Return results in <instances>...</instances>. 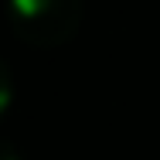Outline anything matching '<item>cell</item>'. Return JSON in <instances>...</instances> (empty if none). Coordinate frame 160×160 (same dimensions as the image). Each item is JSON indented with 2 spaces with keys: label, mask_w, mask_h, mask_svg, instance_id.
Listing matches in <instances>:
<instances>
[{
  "label": "cell",
  "mask_w": 160,
  "mask_h": 160,
  "mask_svg": "<svg viewBox=\"0 0 160 160\" xmlns=\"http://www.w3.org/2000/svg\"><path fill=\"white\" fill-rule=\"evenodd\" d=\"M14 31L34 48L65 44L82 24V0H10Z\"/></svg>",
  "instance_id": "cell-1"
},
{
  "label": "cell",
  "mask_w": 160,
  "mask_h": 160,
  "mask_svg": "<svg viewBox=\"0 0 160 160\" xmlns=\"http://www.w3.org/2000/svg\"><path fill=\"white\" fill-rule=\"evenodd\" d=\"M7 102H10V68H7V62L0 58V112H3Z\"/></svg>",
  "instance_id": "cell-2"
},
{
  "label": "cell",
  "mask_w": 160,
  "mask_h": 160,
  "mask_svg": "<svg viewBox=\"0 0 160 160\" xmlns=\"http://www.w3.org/2000/svg\"><path fill=\"white\" fill-rule=\"evenodd\" d=\"M0 160H17V150L10 143H3V140H0Z\"/></svg>",
  "instance_id": "cell-3"
}]
</instances>
